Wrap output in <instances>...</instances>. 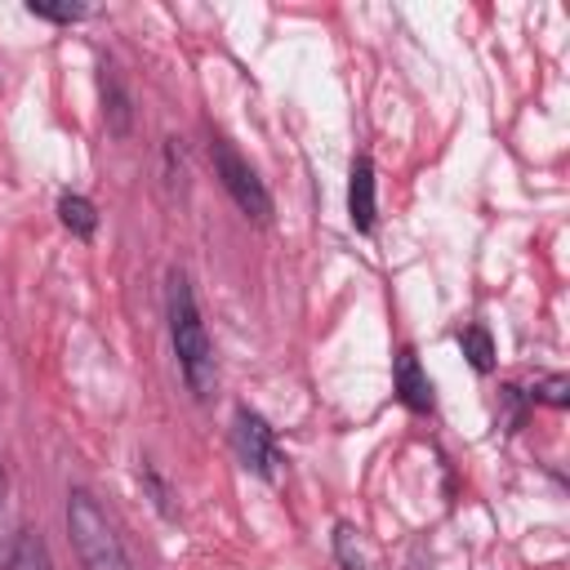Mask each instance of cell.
<instances>
[{"label":"cell","instance_id":"cell-3","mask_svg":"<svg viewBox=\"0 0 570 570\" xmlns=\"http://www.w3.org/2000/svg\"><path fill=\"white\" fill-rule=\"evenodd\" d=\"M209 160H214V174H218V183H223V191L232 196V205L249 218V223H258V227H267L272 223V191H267V183L258 178V169L236 151V142L232 138H223V134H209Z\"/></svg>","mask_w":570,"mask_h":570},{"label":"cell","instance_id":"cell-15","mask_svg":"<svg viewBox=\"0 0 570 570\" xmlns=\"http://www.w3.org/2000/svg\"><path fill=\"white\" fill-rule=\"evenodd\" d=\"M13 543V521H9V472H4V459H0V561Z\"/></svg>","mask_w":570,"mask_h":570},{"label":"cell","instance_id":"cell-8","mask_svg":"<svg viewBox=\"0 0 570 570\" xmlns=\"http://www.w3.org/2000/svg\"><path fill=\"white\" fill-rule=\"evenodd\" d=\"M102 116H107V129L116 138H125L134 129V107H129V89L120 85V76L111 67H102Z\"/></svg>","mask_w":570,"mask_h":570},{"label":"cell","instance_id":"cell-10","mask_svg":"<svg viewBox=\"0 0 570 570\" xmlns=\"http://www.w3.org/2000/svg\"><path fill=\"white\" fill-rule=\"evenodd\" d=\"M459 347H463L468 365H472L481 379H485V374H494L499 352H494V338H490V330H485V325H463V330H459Z\"/></svg>","mask_w":570,"mask_h":570},{"label":"cell","instance_id":"cell-7","mask_svg":"<svg viewBox=\"0 0 570 570\" xmlns=\"http://www.w3.org/2000/svg\"><path fill=\"white\" fill-rule=\"evenodd\" d=\"M0 566L4 570H53V552H49V543H45V534L36 525H18Z\"/></svg>","mask_w":570,"mask_h":570},{"label":"cell","instance_id":"cell-1","mask_svg":"<svg viewBox=\"0 0 570 570\" xmlns=\"http://www.w3.org/2000/svg\"><path fill=\"white\" fill-rule=\"evenodd\" d=\"M165 325H169V347H174L187 392L196 401H209L218 392V356H214V338L205 330L191 276L183 267H169L165 276Z\"/></svg>","mask_w":570,"mask_h":570},{"label":"cell","instance_id":"cell-6","mask_svg":"<svg viewBox=\"0 0 570 570\" xmlns=\"http://www.w3.org/2000/svg\"><path fill=\"white\" fill-rule=\"evenodd\" d=\"M347 223L356 236H370L379 223V174L365 151L352 160V174H347Z\"/></svg>","mask_w":570,"mask_h":570},{"label":"cell","instance_id":"cell-9","mask_svg":"<svg viewBox=\"0 0 570 570\" xmlns=\"http://www.w3.org/2000/svg\"><path fill=\"white\" fill-rule=\"evenodd\" d=\"M58 223L76 236V240H94L98 236V205L80 191H62L58 196Z\"/></svg>","mask_w":570,"mask_h":570},{"label":"cell","instance_id":"cell-13","mask_svg":"<svg viewBox=\"0 0 570 570\" xmlns=\"http://www.w3.org/2000/svg\"><path fill=\"white\" fill-rule=\"evenodd\" d=\"M138 476H142V485H147V494H151V508L160 512V517H178V508H174V490H169V481L156 472V463L151 459H142V468H138Z\"/></svg>","mask_w":570,"mask_h":570},{"label":"cell","instance_id":"cell-11","mask_svg":"<svg viewBox=\"0 0 570 570\" xmlns=\"http://www.w3.org/2000/svg\"><path fill=\"white\" fill-rule=\"evenodd\" d=\"M27 13L40 22H53V27H71V22L89 18V4L85 0H27Z\"/></svg>","mask_w":570,"mask_h":570},{"label":"cell","instance_id":"cell-2","mask_svg":"<svg viewBox=\"0 0 570 570\" xmlns=\"http://www.w3.org/2000/svg\"><path fill=\"white\" fill-rule=\"evenodd\" d=\"M62 521H67V539H71V552H76L80 570H134V561H129L107 508L94 499V490L71 485Z\"/></svg>","mask_w":570,"mask_h":570},{"label":"cell","instance_id":"cell-14","mask_svg":"<svg viewBox=\"0 0 570 570\" xmlns=\"http://www.w3.org/2000/svg\"><path fill=\"white\" fill-rule=\"evenodd\" d=\"M334 557L343 570H361L365 557H361V539H356V525L352 521H338L334 525Z\"/></svg>","mask_w":570,"mask_h":570},{"label":"cell","instance_id":"cell-12","mask_svg":"<svg viewBox=\"0 0 570 570\" xmlns=\"http://www.w3.org/2000/svg\"><path fill=\"white\" fill-rule=\"evenodd\" d=\"M530 405H548V410H566L570 405V379L566 374H543L525 387Z\"/></svg>","mask_w":570,"mask_h":570},{"label":"cell","instance_id":"cell-5","mask_svg":"<svg viewBox=\"0 0 570 570\" xmlns=\"http://www.w3.org/2000/svg\"><path fill=\"white\" fill-rule=\"evenodd\" d=\"M392 392L410 414H432L436 410L432 379H428V370H423V361H419V352L410 343H401L396 356H392Z\"/></svg>","mask_w":570,"mask_h":570},{"label":"cell","instance_id":"cell-4","mask_svg":"<svg viewBox=\"0 0 570 570\" xmlns=\"http://www.w3.org/2000/svg\"><path fill=\"white\" fill-rule=\"evenodd\" d=\"M232 450H236L240 468L254 472L258 481H276V476H281L276 428H272L254 405H236V414H232Z\"/></svg>","mask_w":570,"mask_h":570}]
</instances>
